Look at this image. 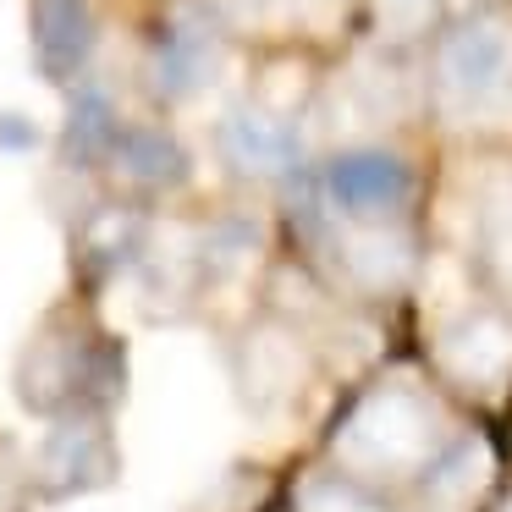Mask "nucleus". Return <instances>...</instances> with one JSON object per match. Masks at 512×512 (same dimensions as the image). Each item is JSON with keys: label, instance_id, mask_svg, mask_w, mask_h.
I'll return each instance as SVG.
<instances>
[{"label": "nucleus", "instance_id": "nucleus-8", "mask_svg": "<svg viewBox=\"0 0 512 512\" xmlns=\"http://www.w3.org/2000/svg\"><path fill=\"white\" fill-rule=\"evenodd\" d=\"M116 133H122V122H116L111 94H105L100 83H83V89L72 94V105H67V127H61L67 160L72 166H100V160L111 155Z\"/></svg>", "mask_w": 512, "mask_h": 512}, {"label": "nucleus", "instance_id": "nucleus-5", "mask_svg": "<svg viewBox=\"0 0 512 512\" xmlns=\"http://www.w3.org/2000/svg\"><path fill=\"white\" fill-rule=\"evenodd\" d=\"M111 468H116V452L100 419H61L50 430L45 452H39V474H45L50 496H78V490L105 485Z\"/></svg>", "mask_w": 512, "mask_h": 512}, {"label": "nucleus", "instance_id": "nucleus-2", "mask_svg": "<svg viewBox=\"0 0 512 512\" xmlns=\"http://www.w3.org/2000/svg\"><path fill=\"white\" fill-rule=\"evenodd\" d=\"M325 204L342 210L347 221H386L413 199V166L391 149L369 144V149H342L325 160Z\"/></svg>", "mask_w": 512, "mask_h": 512}, {"label": "nucleus", "instance_id": "nucleus-1", "mask_svg": "<svg viewBox=\"0 0 512 512\" xmlns=\"http://www.w3.org/2000/svg\"><path fill=\"white\" fill-rule=\"evenodd\" d=\"M512 94V23L463 17L435 45V100L452 116H479Z\"/></svg>", "mask_w": 512, "mask_h": 512}, {"label": "nucleus", "instance_id": "nucleus-7", "mask_svg": "<svg viewBox=\"0 0 512 512\" xmlns=\"http://www.w3.org/2000/svg\"><path fill=\"white\" fill-rule=\"evenodd\" d=\"M105 160H111L133 188H182L188 171H193L188 149H182L171 133H160V127H122Z\"/></svg>", "mask_w": 512, "mask_h": 512}, {"label": "nucleus", "instance_id": "nucleus-10", "mask_svg": "<svg viewBox=\"0 0 512 512\" xmlns=\"http://www.w3.org/2000/svg\"><path fill=\"white\" fill-rule=\"evenodd\" d=\"M441 17V0H375V23L391 39H413Z\"/></svg>", "mask_w": 512, "mask_h": 512}, {"label": "nucleus", "instance_id": "nucleus-11", "mask_svg": "<svg viewBox=\"0 0 512 512\" xmlns=\"http://www.w3.org/2000/svg\"><path fill=\"white\" fill-rule=\"evenodd\" d=\"M39 144V127L28 116H0V149H34Z\"/></svg>", "mask_w": 512, "mask_h": 512}, {"label": "nucleus", "instance_id": "nucleus-4", "mask_svg": "<svg viewBox=\"0 0 512 512\" xmlns=\"http://www.w3.org/2000/svg\"><path fill=\"white\" fill-rule=\"evenodd\" d=\"M221 67V17L210 6H177L155 34V89L166 100H188Z\"/></svg>", "mask_w": 512, "mask_h": 512}, {"label": "nucleus", "instance_id": "nucleus-3", "mask_svg": "<svg viewBox=\"0 0 512 512\" xmlns=\"http://www.w3.org/2000/svg\"><path fill=\"white\" fill-rule=\"evenodd\" d=\"M215 149L221 160L248 182H276V177H298L303 166V138L287 116L265 111V105H232L215 127Z\"/></svg>", "mask_w": 512, "mask_h": 512}, {"label": "nucleus", "instance_id": "nucleus-9", "mask_svg": "<svg viewBox=\"0 0 512 512\" xmlns=\"http://www.w3.org/2000/svg\"><path fill=\"white\" fill-rule=\"evenodd\" d=\"M89 259L100 270H116V265H127V259L144 248V221L138 215H127V210H105L100 221H94V232H89Z\"/></svg>", "mask_w": 512, "mask_h": 512}, {"label": "nucleus", "instance_id": "nucleus-6", "mask_svg": "<svg viewBox=\"0 0 512 512\" xmlns=\"http://www.w3.org/2000/svg\"><path fill=\"white\" fill-rule=\"evenodd\" d=\"M34 56L56 83L78 78L94 56V12L89 0H34Z\"/></svg>", "mask_w": 512, "mask_h": 512}]
</instances>
